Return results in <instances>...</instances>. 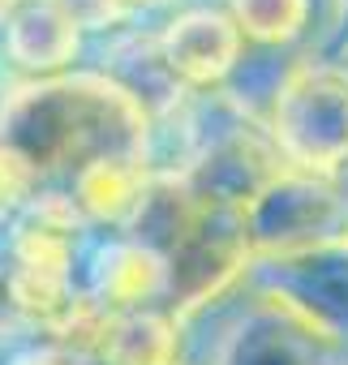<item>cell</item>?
<instances>
[{"instance_id":"obj_19","label":"cell","mask_w":348,"mask_h":365,"mask_svg":"<svg viewBox=\"0 0 348 365\" xmlns=\"http://www.w3.org/2000/svg\"><path fill=\"white\" fill-rule=\"evenodd\" d=\"M344 61H348V48H344Z\"/></svg>"},{"instance_id":"obj_14","label":"cell","mask_w":348,"mask_h":365,"mask_svg":"<svg viewBox=\"0 0 348 365\" xmlns=\"http://www.w3.org/2000/svg\"><path fill=\"white\" fill-rule=\"evenodd\" d=\"M9 365H69V356L61 348H31V352H18Z\"/></svg>"},{"instance_id":"obj_9","label":"cell","mask_w":348,"mask_h":365,"mask_svg":"<svg viewBox=\"0 0 348 365\" xmlns=\"http://www.w3.org/2000/svg\"><path fill=\"white\" fill-rule=\"evenodd\" d=\"M91 297L108 309H150V301L168 297V262L142 241H116L99 254Z\"/></svg>"},{"instance_id":"obj_4","label":"cell","mask_w":348,"mask_h":365,"mask_svg":"<svg viewBox=\"0 0 348 365\" xmlns=\"http://www.w3.org/2000/svg\"><path fill=\"white\" fill-rule=\"evenodd\" d=\"M288 163H280V150L267 146L250 129H232L211 138L198 159L181 172V185L211 211L245 215V207L271 185Z\"/></svg>"},{"instance_id":"obj_13","label":"cell","mask_w":348,"mask_h":365,"mask_svg":"<svg viewBox=\"0 0 348 365\" xmlns=\"http://www.w3.org/2000/svg\"><path fill=\"white\" fill-rule=\"evenodd\" d=\"M35 185L39 180L31 176V168L0 146V207H26L35 198Z\"/></svg>"},{"instance_id":"obj_5","label":"cell","mask_w":348,"mask_h":365,"mask_svg":"<svg viewBox=\"0 0 348 365\" xmlns=\"http://www.w3.org/2000/svg\"><path fill=\"white\" fill-rule=\"evenodd\" d=\"M267 271H271V279H267L262 297L292 309L327 344L348 339V245L267 262Z\"/></svg>"},{"instance_id":"obj_2","label":"cell","mask_w":348,"mask_h":365,"mask_svg":"<svg viewBox=\"0 0 348 365\" xmlns=\"http://www.w3.org/2000/svg\"><path fill=\"white\" fill-rule=\"evenodd\" d=\"M271 146L297 172L335 176L348 159V65L301 61L271 91Z\"/></svg>"},{"instance_id":"obj_8","label":"cell","mask_w":348,"mask_h":365,"mask_svg":"<svg viewBox=\"0 0 348 365\" xmlns=\"http://www.w3.org/2000/svg\"><path fill=\"white\" fill-rule=\"evenodd\" d=\"M322 344L327 339L314 335L292 309L262 297L241 318V327L224 339L220 365H314Z\"/></svg>"},{"instance_id":"obj_6","label":"cell","mask_w":348,"mask_h":365,"mask_svg":"<svg viewBox=\"0 0 348 365\" xmlns=\"http://www.w3.org/2000/svg\"><path fill=\"white\" fill-rule=\"evenodd\" d=\"M241 43H245V35L232 22V14H224V9H185L163 26L155 52H159L172 82L211 91V86H220L237 73Z\"/></svg>"},{"instance_id":"obj_16","label":"cell","mask_w":348,"mask_h":365,"mask_svg":"<svg viewBox=\"0 0 348 365\" xmlns=\"http://www.w3.org/2000/svg\"><path fill=\"white\" fill-rule=\"evenodd\" d=\"M121 9H129V5H163V0H116Z\"/></svg>"},{"instance_id":"obj_10","label":"cell","mask_w":348,"mask_h":365,"mask_svg":"<svg viewBox=\"0 0 348 365\" xmlns=\"http://www.w3.org/2000/svg\"><path fill=\"white\" fill-rule=\"evenodd\" d=\"M95 356L103 365H181V327L159 309H112Z\"/></svg>"},{"instance_id":"obj_7","label":"cell","mask_w":348,"mask_h":365,"mask_svg":"<svg viewBox=\"0 0 348 365\" xmlns=\"http://www.w3.org/2000/svg\"><path fill=\"white\" fill-rule=\"evenodd\" d=\"M82 22L65 0H18L5 18V52L35 78H56L73 65Z\"/></svg>"},{"instance_id":"obj_18","label":"cell","mask_w":348,"mask_h":365,"mask_svg":"<svg viewBox=\"0 0 348 365\" xmlns=\"http://www.w3.org/2000/svg\"><path fill=\"white\" fill-rule=\"evenodd\" d=\"M339 9H344V31H348V0H339Z\"/></svg>"},{"instance_id":"obj_15","label":"cell","mask_w":348,"mask_h":365,"mask_svg":"<svg viewBox=\"0 0 348 365\" xmlns=\"http://www.w3.org/2000/svg\"><path fill=\"white\" fill-rule=\"evenodd\" d=\"M331 185H335V190H339V194L348 198V159H344V163L335 168V176H331Z\"/></svg>"},{"instance_id":"obj_3","label":"cell","mask_w":348,"mask_h":365,"mask_svg":"<svg viewBox=\"0 0 348 365\" xmlns=\"http://www.w3.org/2000/svg\"><path fill=\"white\" fill-rule=\"evenodd\" d=\"M241 224H245L250 258L284 262V258L348 245V198L331 185V176L284 168L245 207Z\"/></svg>"},{"instance_id":"obj_17","label":"cell","mask_w":348,"mask_h":365,"mask_svg":"<svg viewBox=\"0 0 348 365\" xmlns=\"http://www.w3.org/2000/svg\"><path fill=\"white\" fill-rule=\"evenodd\" d=\"M0 305H5V267H0Z\"/></svg>"},{"instance_id":"obj_12","label":"cell","mask_w":348,"mask_h":365,"mask_svg":"<svg viewBox=\"0 0 348 365\" xmlns=\"http://www.w3.org/2000/svg\"><path fill=\"white\" fill-rule=\"evenodd\" d=\"M228 14L245 39L284 48L305 35L309 26V0H228Z\"/></svg>"},{"instance_id":"obj_1","label":"cell","mask_w":348,"mask_h":365,"mask_svg":"<svg viewBox=\"0 0 348 365\" xmlns=\"http://www.w3.org/2000/svg\"><path fill=\"white\" fill-rule=\"evenodd\" d=\"M0 146L18 155L35 180H73L103 159L146 163L150 112L112 73L35 78L0 103Z\"/></svg>"},{"instance_id":"obj_11","label":"cell","mask_w":348,"mask_h":365,"mask_svg":"<svg viewBox=\"0 0 348 365\" xmlns=\"http://www.w3.org/2000/svg\"><path fill=\"white\" fill-rule=\"evenodd\" d=\"M150 176L138 159H103L73 176V202L95 224H133Z\"/></svg>"}]
</instances>
